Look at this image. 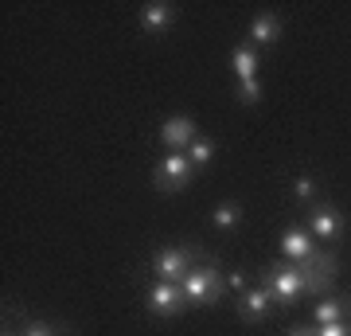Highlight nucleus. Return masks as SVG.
Listing matches in <instances>:
<instances>
[{"mask_svg": "<svg viewBox=\"0 0 351 336\" xmlns=\"http://www.w3.org/2000/svg\"><path fill=\"white\" fill-rule=\"evenodd\" d=\"M285 336H316V324H293Z\"/></svg>", "mask_w": 351, "mask_h": 336, "instance_id": "nucleus-22", "label": "nucleus"}, {"mask_svg": "<svg viewBox=\"0 0 351 336\" xmlns=\"http://www.w3.org/2000/svg\"><path fill=\"white\" fill-rule=\"evenodd\" d=\"M191 176H195V168H191V161L184 153H164L160 161L152 164V188L164 192V196L184 192V188L191 184Z\"/></svg>", "mask_w": 351, "mask_h": 336, "instance_id": "nucleus-3", "label": "nucleus"}, {"mask_svg": "<svg viewBox=\"0 0 351 336\" xmlns=\"http://www.w3.org/2000/svg\"><path fill=\"white\" fill-rule=\"evenodd\" d=\"M211 227L219 231V235H230V231H239V227H242V203H239V199H223V203H215Z\"/></svg>", "mask_w": 351, "mask_h": 336, "instance_id": "nucleus-14", "label": "nucleus"}, {"mask_svg": "<svg viewBox=\"0 0 351 336\" xmlns=\"http://www.w3.org/2000/svg\"><path fill=\"white\" fill-rule=\"evenodd\" d=\"M215 153H219V145H215V141L207 137V133H199V137L191 141V149L184 153V157H188V161H191V168L199 172V168H207V164L215 161Z\"/></svg>", "mask_w": 351, "mask_h": 336, "instance_id": "nucleus-16", "label": "nucleus"}, {"mask_svg": "<svg viewBox=\"0 0 351 336\" xmlns=\"http://www.w3.org/2000/svg\"><path fill=\"white\" fill-rule=\"evenodd\" d=\"M230 67H234L239 82L258 78V71H262V55H258V47H254V43H239V47L230 51Z\"/></svg>", "mask_w": 351, "mask_h": 336, "instance_id": "nucleus-13", "label": "nucleus"}, {"mask_svg": "<svg viewBox=\"0 0 351 336\" xmlns=\"http://www.w3.org/2000/svg\"><path fill=\"white\" fill-rule=\"evenodd\" d=\"M277 247H281V258H285V262L301 266L304 258H313L316 250H320V243L308 235V227H304V223H289L285 231H281V238H277Z\"/></svg>", "mask_w": 351, "mask_h": 336, "instance_id": "nucleus-9", "label": "nucleus"}, {"mask_svg": "<svg viewBox=\"0 0 351 336\" xmlns=\"http://www.w3.org/2000/svg\"><path fill=\"white\" fill-rule=\"evenodd\" d=\"M20 336H59V328H55L51 321H24Z\"/></svg>", "mask_w": 351, "mask_h": 336, "instance_id": "nucleus-19", "label": "nucleus"}, {"mask_svg": "<svg viewBox=\"0 0 351 336\" xmlns=\"http://www.w3.org/2000/svg\"><path fill=\"white\" fill-rule=\"evenodd\" d=\"M262 78H246V82H239V102L242 106H258L262 102Z\"/></svg>", "mask_w": 351, "mask_h": 336, "instance_id": "nucleus-18", "label": "nucleus"}, {"mask_svg": "<svg viewBox=\"0 0 351 336\" xmlns=\"http://www.w3.org/2000/svg\"><path fill=\"white\" fill-rule=\"evenodd\" d=\"M281 39V16L274 12V8H265V12H258L250 20V36H246V43H254V47L262 51L269 47V43H277Z\"/></svg>", "mask_w": 351, "mask_h": 336, "instance_id": "nucleus-12", "label": "nucleus"}, {"mask_svg": "<svg viewBox=\"0 0 351 336\" xmlns=\"http://www.w3.org/2000/svg\"><path fill=\"white\" fill-rule=\"evenodd\" d=\"M262 286L269 289V293H274L277 305H297L301 298H308V289H304L301 270H297L293 262H285V258H277V262H269V266H265Z\"/></svg>", "mask_w": 351, "mask_h": 336, "instance_id": "nucleus-2", "label": "nucleus"}, {"mask_svg": "<svg viewBox=\"0 0 351 336\" xmlns=\"http://www.w3.org/2000/svg\"><path fill=\"white\" fill-rule=\"evenodd\" d=\"M293 196H297V203L313 208L316 199H320V180H316L313 172H297L293 176Z\"/></svg>", "mask_w": 351, "mask_h": 336, "instance_id": "nucleus-17", "label": "nucleus"}, {"mask_svg": "<svg viewBox=\"0 0 351 336\" xmlns=\"http://www.w3.org/2000/svg\"><path fill=\"white\" fill-rule=\"evenodd\" d=\"M316 336H351V321H332V324H316Z\"/></svg>", "mask_w": 351, "mask_h": 336, "instance_id": "nucleus-20", "label": "nucleus"}, {"mask_svg": "<svg viewBox=\"0 0 351 336\" xmlns=\"http://www.w3.org/2000/svg\"><path fill=\"white\" fill-rule=\"evenodd\" d=\"M308 235L316 238V243H336L339 235H343V219H339L336 203L332 199H316L313 208H308Z\"/></svg>", "mask_w": 351, "mask_h": 336, "instance_id": "nucleus-8", "label": "nucleus"}, {"mask_svg": "<svg viewBox=\"0 0 351 336\" xmlns=\"http://www.w3.org/2000/svg\"><path fill=\"white\" fill-rule=\"evenodd\" d=\"M59 336H78V333H59Z\"/></svg>", "mask_w": 351, "mask_h": 336, "instance_id": "nucleus-24", "label": "nucleus"}, {"mask_svg": "<svg viewBox=\"0 0 351 336\" xmlns=\"http://www.w3.org/2000/svg\"><path fill=\"white\" fill-rule=\"evenodd\" d=\"M156 137H160V145L168 153H188L191 141L199 137V125H195L191 113H172V117H164V122H160Z\"/></svg>", "mask_w": 351, "mask_h": 336, "instance_id": "nucleus-7", "label": "nucleus"}, {"mask_svg": "<svg viewBox=\"0 0 351 336\" xmlns=\"http://www.w3.org/2000/svg\"><path fill=\"white\" fill-rule=\"evenodd\" d=\"M145 309H149V317H180V313L188 309L180 282H160V278H156V282L145 289Z\"/></svg>", "mask_w": 351, "mask_h": 336, "instance_id": "nucleus-6", "label": "nucleus"}, {"mask_svg": "<svg viewBox=\"0 0 351 336\" xmlns=\"http://www.w3.org/2000/svg\"><path fill=\"white\" fill-rule=\"evenodd\" d=\"M348 309H351V301H348Z\"/></svg>", "mask_w": 351, "mask_h": 336, "instance_id": "nucleus-25", "label": "nucleus"}, {"mask_svg": "<svg viewBox=\"0 0 351 336\" xmlns=\"http://www.w3.org/2000/svg\"><path fill=\"white\" fill-rule=\"evenodd\" d=\"M297 270H301V278H304L308 298H324V293H332V286H336V254H332V250H316L313 258H304Z\"/></svg>", "mask_w": 351, "mask_h": 336, "instance_id": "nucleus-5", "label": "nucleus"}, {"mask_svg": "<svg viewBox=\"0 0 351 336\" xmlns=\"http://www.w3.org/2000/svg\"><path fill=\"white\" fill-rule=\"evenodd\" d=\"M332 321H348V301L324 293V298H316V305H313V324H332Z\"/></svg>", "mask_w": 351, "mask_h": 336, "instance_id": "nucleus-15", "label": "nucleus"}, {"mask_svg": "<svg viewBox=\"0 0 351 336\" xmlns=\"http://www.w3.org/2000/svg\"><path fill=\"white\" fill-rule=\"evenodd\" d=\"M137 24L145 36H168L176 24V4H168V0H149L145 8H141Z\"/></svg>", "mask_w": 351, "mask_h": 336, "instance_id": "nucleus-10", "label": "nucleus"}, {"mask_svg": "<svg viewBox=\"0 0 351 336\" xmlns=\"http://www.w3.org/2000/svg\"><path fill=\"white\" fill-rule=\"evenodd\" d=\"M195 262H199V250L191 247H160L152 254V274L160 278V282H184V278L195 270Z\"/></svg>", "mask_w": 351, "mask_h": 336, "instance_id": "nucleus-4", "label": "nucleus"}, {"mask_svg": "<svg viewBox=\"0 0 351 336\" xmlns=\"http://www.w3.org/2000/svg\"><path fill=\"white\" fill-rule=\"evenodd\" d=\"M4 336H20V333H12V328H4Z\"/></svg>", "mask_w": 351, "mask_h": 336, "instance_id": "nucleus-23", "label": "nucleus"}, {"mask_svg": "<svg viewBox=\"0 0 351 336\" xmlns=\"http://www.w3.org/2000/svg\"><path fill=\"white\" fill-rule=\"evenodd\" d=\"M274 309H277V301H274V293H269L265 286H250L246 293H239V317H242L246 324L265 321Z\"/></svg>", "mask_w": 351, "mask_h": 336, "instance_id": "nucleus-11", "label": "nucleus"}, {"mask_svg": "<svg viewBox=\"0 0 351 336\" xmlns=\"http://www.w3.org/2000/svg\"><path fill=\"white\" fill-rule=\"evenodd\" d=\"M226 282H230V289H239V293H246V289H250V282H246V270H230V274H226Z\"/></svg>", "mask_w": 351, "mask_h": 336, "instance_id": "nucleus-21", "label": "nucleus"}, {"mask_svg": "<svg viewBox=\"0 0 351 336\" xmlns=\"http://www.w3.org/2000/svg\"><path fill=\"white\" fill-rule=\"evenodd\" d=\"M180 289H184L188 309H207V305H215V301L223 298L226 278H223V270H219L211 258H199L195 262V270L180 282Z\"/></svg>", "mask_w": 351, "mask_h": 336, "instance_id": "nucleus-1", "label": "nucleus"}]
</instances>
